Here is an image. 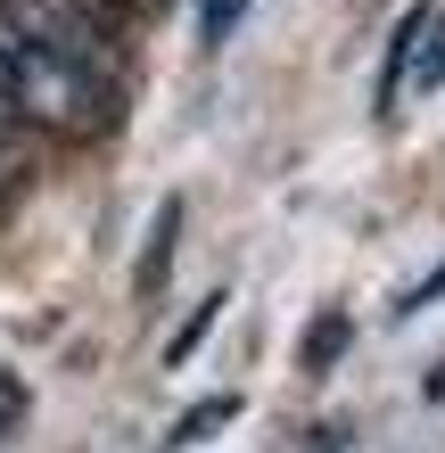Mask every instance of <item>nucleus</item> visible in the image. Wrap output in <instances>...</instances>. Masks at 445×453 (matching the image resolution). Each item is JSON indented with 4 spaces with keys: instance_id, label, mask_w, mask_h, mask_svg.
Returning a JSON list of instances; mask_svg holds the SVG:
<instances>
[{
    "instance_id": "nucleus-5",
    "label": "nucleus",
    "mask_w": 445,
    "mask_h": 453,
    "mask_svg": "<svg viewBox=\"0 0 445 453\" xmlns=\"http://www.w3.org/2000/svg\"><path fill=\"white\" fill-rule=\"evenodd\" d=\"M248 17V0H198V34L206 42H231V25Z\"/></svg>"
},
{
    "instance_id": "nucleus-2",
    "label": "nucleus",
    "mask_w": 445,
    "mask_h": 453,
    "mask_svg": "<svg viewBox=\"0 0 445 453\" xmlns=\"http://www.w3.org/2000/svg\"><path fill=\"white\" fill-rule=\"evenodd\" d=\"M445 83V9H412L387 42V74H380V108H404L412 91Z\"/></svg>"
},
{
    "instance_id": "nucleus-3",
    "label": "nucleus",
    "mask_w": 445,
    "mask_h": 453,
    "mask_svg": "<svg viewBox=\"0 0 445 453\" xmlns=\"http://www.w3.org/2000/svg\"><path fill=\"white\" fill-rule=\"evenodd\" d=\"M25 132H34V124H25V116L9 108V91H0V198H9L17 173H25Z\"/></svg>"
},
{
    "instance_id": "nucleus-4",
    "label": "nucleus",
    "mask_w": 445,
    "mask_h": 453,
    "mask_svg": "<svg viewBox=\"0 0 445 453\" xmlns=\"http://www.w3.org/2000/svg\"><path fill=\"white\" fill-rule=\"evenodd\" d=\"M231 412H240V404H231V395H215V404H198L190 420H173V437H165V445H198L206 429H223V420H231Z\"/></svg>"
},
{
    "instance_id": "nucleus-1",
    "label": "nucleus",
    "mask_w": 445,
    "mask_h": 453,
    "mask_svg": "<svg viewBox=\"0 0 445 453\" xmlns=\"http://www.w3.org/2000/svg\"><path fill=\"white\" fill-rule=\"evenodd\" d=\"M0 91L58 141L116 124V50L99 0H0Z\"/></svg>"
},
{
    "instance_id": "nucleus-6",
    "label": "nucleus",
    "mask_w": 445,
    "mask_h": 453,
    "mask_svg": "<svg viewBox=\"0 0 445 453\" xmlns=\"http://www.w3.org/2000/svg\"><path fill=\"white\" fill-rule=\"evenodd\" d=\"M25 429V380H17V371H0V445H9Z\"/></svg>"
},
{
    "instance_id": "nucleus-7",
    "label": "nucleus",
    "mask_w": 445,
    "mask_h": 453,
    "mask_svg": "<svg viewBox=\"0 0 445 453\" xmlns=\"http://www.w3.org/2000/svg\"><path fill=\"white\" fill-rule=\"evenodd\" d=\"M99 9H108V0H99Z\"/></svg>"
}]
</instances>
